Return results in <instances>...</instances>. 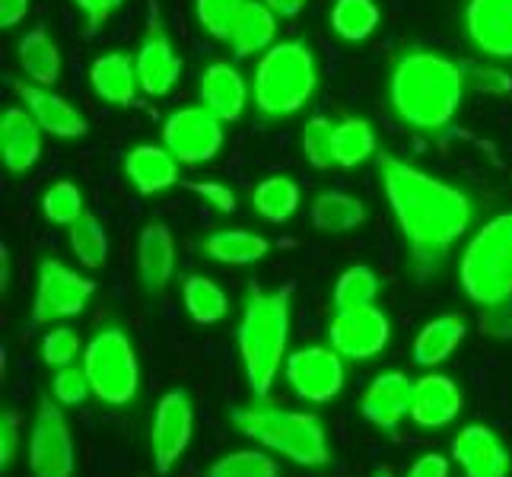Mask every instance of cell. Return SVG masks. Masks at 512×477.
Listing matches in <instances>:
<instances>
[{
    "mask_svg": "<svg viewBox=\"0 0 512 477\" xmlns=\"http://www.w3.org/2000/svg\"><path fill=\"white\" fill-rule=\"evenodd\" d=\"M376 296H379L376 271L366 268V264H350V268L338 277V284H334V309L347 312V309L373 306Z\"/></svg>",
    "mask_w": 512,
    "mask_h": 477,
    "instance_id": "obj_35",
    "label": "cell"
},
{
    "mask_svg": "<svg viewBox=\"0 0 512 477\" xmlns=\"http://www.w3.org/2000/svg\"><path fill=\"white\" fill-rule=\"evenodd\" d=\"M366 220V204L347 191H322L312 201V226L325 236H341Z\"/></svg>",
    "mask_w": 512,
    "mask_h": 477,
    "instance_id": "obj_29",
    "label": "cell"
},
{
    "mask_svg": "<svg viewBox=\"0 0 512 477\" xmlns=\"http://www.w3.org/2000/svg\"><path fill=\"white\" fill-rule=\"evenodd\" d=\"M277 16H284V20H293V16H299L306 10L309 0H264Z\"/></svg>",
    "mask_w": 512,
    "mask_h": 477,
    "instance_id": "obj_49",
    "label": "cell"
},
{
    "mask_svg": "<svg viewBox=\"0 0 512 477\" xmlns=\"http://www.w3.org/2000/svg\"><path fill=\"white\" fill-rule=\"evenodd\" d=\"M16 58H20V67L29 83H39V86H55L61 80V48L58 42L51 39L45 26H32L20 45H16Z\"/></svg>",
    "mask_w": 512,
    "mask_h": 477,
    "instance_id": "obj_28",
    "label": "cell"
},
{
    "mask_svg": "<svg viewBox=\"0 0 512 477\" xmlns=\"http://www.w3.org/2000/svg\"><path fill=\"white\" fill-rule=\"evenodd\" d=\"M287 382L296 392V398H303L309 404H328L341 395L347 369L344 357L334 347H299L287 353Z\"/></svg>",
    "mask_w": 512,
    "mask_h": 477,
    "instance_id": "obj_11",
    "label": "cell"
},
{
    "mask_svg": "<svg viewBox=\"0 0 512 477\" xmlns=\"http://www.w3.org/2000/svg\"><path fill=\"white\" fill-rule=\"evenodd\" d=\"M252 99V86L229 61H214L204 67L198 83V102L207 112H214L223 125H233L245 115V105Z\"/></svg>",
    "mask_w": 512,
    "mask_h": 477,
    "instance_id": "obj_20",
    "label": "cell"
},
{
    "mask_svg": "<svg viewBox=\"0 0 512 477\" xmlns=\"http://www.w3.org/2000/svg\"><path fill=\"white\" fill-rule=\"evenodd\" d=\"M242 7H245V0H194V16H198V26L210 39L226 42Z\"/></svg>",
    "mask_w": 512,
    "mask_h": 477,
    "instance_id": "obj_39",
    "label": "cell"
},
{
    "mask_svg": "<svg viewBox=\"0 0 512 477\" xmlns=\"http://www.w3.org/2000/svg\"><path fill=\"white\" fill-rule=\"evenodd\" d=\"M376 163L382 194L411 258V271L427 280L452 255L455 242L468 233L474 220L471 194L392 153H379Z\"/></svg>",
    "mask_w": 512,
    "mask_h": 477,
    "instance_id": "obj_1",
    "label": "cell"
},
{
    "mask_svg": "<svg viewBox=\"0 0 512 477\" xmlns=\"http://www.w3.org/2000/svg\"><path fill=\"white\" fill-rule=\"evenodd\" d=\"M163 144L169 153L185 166H201L210 163L226 144V128L223 121L207 112L204 105H185V109H175L163 121Z\"/></svg>",
    "mask_w": 512,
    "mask_h": 477,
    "instance_id": "obj_10",
    "label": "cell"
},
{
    "mask_svg": "<svg viewBox=\"0 0 512 477\" xmlns=\"http://www.w3.org/2000/svg\"><path fill=\"white\" fill-rule=\"evenodd\" d=\"M462 414V392L443 373H427L414 382L411 420L420 430H443Z\"/></svg>",
    "mask_w": 512,
    "mask_h": 477,
    "instance_id": "obj_21",
    "label": "cell"
},
{
    "mask_svg": "<svg viewBox=\"0 0 512 477\" xmlns=\"http://www.w3.org/2000/svg\"><path fill=\"white\" fill-rule=\"evenodd\" d=\"M185 188L198 194V198L207 201L214 210H220V214H233V210H236V191L229 185H223V182L198 179V182H185Z\"/></svg>",
    "mask_w": 512,
    "mask_h": 477,
    "instance_id": "obj_43",
    "label": "cell"
},
{
    "mask_svg": "<svg viewBox=\"0 0 512 477\" xmlns=\"http://www.w3.org/2000/svg\"><path fill=\"white\" fill-rule=\"evenodd\" d=\"M373 477H395V474H392V468H388V465H376L373 468Z\"/></svg>",
    "mask_w": 512,
    "mask_h": 477,
    "instance_id": "obj_51",
    "label": "cell"
},
{
    "mask_svg": "<svg viewBox=\"0 0 512 477\" xmlns=\"http://www.w3.org/2000/svg\"><path fill=\"white\" fill-rule=\"evenodd\" d=\"M0 255H4V258H0V271H4V280H0V290H4L7 293V284H10V252H7V245H0Z\"/></svg>",
    "mask_w": 512,
    "mask_h": 477,
    "instance_id": "obj_50",
    "label": "cell"
},
{
    "mask_svg": "<svg viewBox=\"0 0 512 477\" xmlns=\"http://www.w3.org/2000/svg\"><path fill=\"white\" fill-rule=\"evenodd\" d=\"M411 398L414 382L392 369V373H379L360 398V414L366 423H373L376 430H395L404 417H411Z\"/></svg>",
    "mask_w": 512,
    "mask_h": 477,
    "instance_id": "obj_19",
    "label": "cell"
},
{
    "mask_svg": "<svg viewBox=\"0 0 512 477\" xmlns=\"http://www.w3.org/2000/svg\"><path fill=\"white\" fill-rule=\"evenodd\" d=\"M74 7L83 13L86 35H96L121 7H125V0H74Z\"/></svg>",
    "mask_w": 512,
    "mask_h": 477,
    "instance_id": "obj_45",
    "label": "cell"
},
{
    "mask_svg": "<svg viewBox=\"0 0 512 477\" xmlns=\"http://www.w3.org/2000/svg\"><path fill=\"white\" fill-rule=\"evenodd\" d=\"M465 334H468V325L458 312H446V315L430 318L414 338V350H411L414 363L423 369H433L439 363H446L458 350V344L465 341Z\"/></svg>",
    "mask_w": 512,
    "mask_h": 477,
    "instance_id": "obj_25",
    "label": "cell"
},
{
    "mask_svg": "<svg viewBox=\"0 0 512 477\" xmlns=\"http://www.w3.org/2000/svg\"><path fill=\"white\" fill-rule=\"evenodd\" d=\"M90 392H93V385L77 366L55 369V376H51V398H55L61 408H80V404L90 398Z\"/></svg>",
    "mask_w": 512,
    "mask_h": 477,
    "instance_id": "obj_40",
    "label": "cell"
},
{
    "mask_svg": "<svg viewBox=\"0 0 512 477\" xmlns=\"http://www.w3.org/2000/svg\"><path fill=\"white\" fill-rule=\"evenodd\" d=\"M134 64H137L140 93L150 96V99H163V96H169L175 90V86H179L182 58L175 55V45L169 39L163 20H160L156 0L150 4L147 29H144V39H140L137 55H134Z\"/></svg>",
    "mask_w": 512,
    "mask_h": 477,
    "instance_id": "obj_13",
    "label": "cell"
},
{
    "mask_svg": "<svg viewBox=\"0 0 512 477\" xmlns=\"http://www.w3.org/2000/svg\"><path fill=\"white\" fill-rule=\"evenodd\" d=\"M468 83L474 86V90L490 93V96L512 93V77L506 74V70H500V67H471Z\"/></svg>",
    "mask_w": 512,
    "mask_h": 477,
    "instance_id": "obj_46",
    "label": "cell"
},
{
    "mask_svg": "<svg viewBox=\"0 0 512 477\" xmlns=\"http://www.w3.org/2000/svg\"><path fill=\"white\" fill-rule=\"evenodd\" d=\"M392 338V322L379 306L334 312L328 325V344L344 360H376Z\"/></svg>",
    "mask_w": 512,
    "mask_h": 477,
    "instance_id": "obj_14",
    "label": "cell"
},
{
    "mask_svg": "<svg viewBox=\"0 0 512 477\" xmlns=\"http://www.w3.org/2000/svg\"><path fill=\"white\" fill-rule=\"evenodd\" d=\"M80 357V334L67 325L51 328L45 338H42V360L51 369H64V366H74V360Z\"/></svg>",
    "mask_w": 512,
    "mask_h": 477,
    "instance_id": "obj_41",
    "label": "cell"
},
{
    "mask_svg": "<svg viewBox=\"0 0 512 477\" xmlns=\"http://www.w3.org/2000/svg\"><path fill=\"white\" fill-rule=\"evenodd\" d=\"M20 433H23V414L4 411L0 414V471H10L20 452Z\"/></svg>",
    "mask_w": 512,
    "mask_h": 477,
    "instance_id": "obj_42",
    "label": "cell"
},
{
    "mask_svg": "<svg viewBox=\"0 0 512 477\" xmlns=\"http://www.w3.org/2000/svg\"><path fill=\"white\" fill-rule=\"evenodd\" d=\"M404 477H449V458L439 452H427L417 458Z\"/></svg>",
    "mask_w": 512,
    "mask_h": 477,
    "instance_id": "obj_47",
    "label": "cell"
},
{
    "mask_svg": "<svg viewBox=\"0 0 512 477\" xmlns=\"http://www.w3.org/2000/svg\"><path fill=\"white\" fill-rule=\"evenodd\" d=\"M465 70L430 48H408L388 70V105L404 128L439 134L452 125L465 96Z\"/></svg>",
    "mask_w": 512,
    "mask_h": 477,
    "instance_id": "obj_2",
    "label": "cell"
},
{
    "mask_svg": "<svg viewBox=\"0 0 512 477\" xmlns=\"http://www.w3.org/2000/svg\"><path fill=\"white\" fill-rule=\"evenodd\" d=\"M194 433V408L191 395L185 388H172L160 398L153 411V427H150V449H153V468L160 477L172 474L175 462L185 455L191 446Z\"/></svg>",
    "mask_w": 512,
    "mask_h": 477,
    "instance_id": "obj_12",
    "label": "cell"
},
{
    "mask_svg": "<svg viewBox=\"0 0 512 477\" xmlns=\"http://www.w3.org/2000/svg\"><path fill=\"white\" fill-rule=\"evenodd\" d=\"M452 458L465 477H509L512 455L503 439L484 423H468L452 439Z\"/></svg>",
    "mask_w": 512,
    "mask_h": 477,
    "instance_id": "obj_16",
    "label": "cell"
},
{
    "mask_svg": "<svg viewBox=\"0 0 512 477\" xmlns=\"http://www.w3.org/2000/svg\"><path fill=\"white\" fill-rule=\"evenodd\" d=\"M458 280L481 309L512 299V214H497L468 239Z\"/></svg>",
    "mask_w": 512,
    "mask_h": 477,
    "instance_id": "obj_6",
    "label": "cell"
},
{
    "mask_svg": "<svg viewBox=\"0 0 512 477\" xmlns=\"http://www.w3.org/2000/svg\"><path fill=\"white\" fill-rule=\"evenodd\" d=\"M303 156L312 169L334 166V121L328 115H312L303 125Z\"/></svg>",
    "mask_w": 512,
    "mask_h": 477,
    "instance_id": "obj_38",
    "label": "cell"
},
{
    "mask_svg": "<svg viewBox=\"0 0 512 477\" xmlns=\"http://www.w3.org/2000/svg\"><path fill=\"white\" fill-rule=\"evenodd\" d=\"M204 477H280V465L261 449H239L217 458Z\"/></svg>",
    "mask_w": 512,
    "mask_h": 477,
    "instance_id": "obj_36",
    "label": "cell"
},
{
    "mask_svg": "<svg viewBox=\"0 0 512 477\" xmlns=\"http://www.w3.org/2000/svg\"><path fill=\"white\" fill-rule=\"evenodd\" d=\"M373 156H379V140L373 125L360 115H344L334 125V166L357 169Z\"/></svg>",
    "mask_w": 512,
    "mask_h": 477,
    "instance_id": "obj_30",
    "label": "cell"
},
{
    "mask_svg": "<svg viewBox=\"0 0 512 477\" xmlns=\"http://www.w3.org/2000/svg\"><path fill=\"white\" fill-rule=\"evenodd\" d=\"M96 293V280H86L64 261L45 258L39 264V284H35L32 299V322L35 325H55L61 318L83 315L86 303Z\"/></svg>",
    "mask_w": 512,
    "mask_h": 477,
    "instance_id": "obj_9",
    "label": "cell"
},
{
    "mask_svg": "<svg viewBox=\"0 0 512 477\" xmlns=\"http://www.w3.org/2000/svg\"><path fill=\"white\" fill-rule=\"evenodd\" d=\"M90 86L102 102L118 105V109L131 105L140 90L134 55H128V51H121V48L99 55L90 67Z\"/></svg>",
    "mask_w": 512,
    "mask_h": 477,
    "instance_id": "obj_24",
    "label": "cell"
},
{
    "mask_svg": "<svg viewBox=\"0 0 512 477\" xmlns=\"http://www.w3.org/2000/svg\"><path fill=\"white\" fill-rule=\"evenodd\" d=\"M382 23L376 0H334L331 29L344 42H366Z\"/></svg>",
    "mask_w": 512,
    "mask_h": 477,
    "instance_id": "obj_33",
    "label": "cell"
},
{
    "mask_svg": "<svg viewBox=\"0 0 512 477\" xmlns=\"http://www.w3.org/2000/svg\"><path fill=\"white\" fill-rule=\"evenodd\" d=\"M277 39V13L264 0H245L242 13L236 16L229 32V48L236 58H252L258 51H268Z\"/></svg>",
    "mask_w": 512,
    "mask_h": 477,
    "instance_id": "obj_26",
    "label": "cell"
},
{
    "mask_svg": "<svg viewBox=\"0 0 512 477\" xmlns=\"http://www.w3.org/2000/svg\"><path fill=\"white\" fill-rule=\"evenodd\" d=\"M42 128L26 105L0 112V163L10 175H23L42 159Z\"/></svg>",
    "mask_w": 512,
    "mask_h": 477,
    "instance_id": "obj_18",
    "label": "cell"
},
{
    "mask_svg": "<svg viewBox=\"0 0 512 477\" xmlns=\"http://www.w3.org/2000/svg\"><path fill=\"white\" fill-rule=\"evenodd\" d=\"M465 35L490 61H512V0H468Z\"/></svg>",
    "mask_w": 512,
    "mask_h": 477,
    "instance_id": "obj_15",
    "label": "cell"
},
{
    "mask_svg": "<svg viewBox=\"0 0 512 477\" xmlns=\"http://www.w3.org/2000/svg\"><path fill=\"white\" fill-rule=\"evenodd\" d=\"M16 96L29 109V115L39 121V128L58 140H77L90 131V121L83 118V112H77L64 96H58L51 86H39L29 80H16L13 83Z\"/></svg>",
    "mask_w": 512,
    "mask_h": 477,
    "instance_id": "obj_17",
    "label": "cell"
},
{
    "mask_svg": "<svg viewBox=\"0 0 512 477\" xmlns=\"http://www.w3.org/2000/svg\"><path fill=\"white\" fill-rule=\"evenodd\" d=\"M29 0H0V29H13L26 20Z\"/></svg>",
    "mask_w": 512,
    "mask_h": 477,
    "instance_id": "obj_48",
    "label": "cell"
},
{
    "mask_svg": "<svg viewBox=\"0 0 512 477\" xmlns=\"http://www.w3.org/2000/svg\"><path fill=\"white\" fill-rule=\"evenodd\" d=\"M179 159L169 153L166 144H137L125 156V179L137 194H160L169 191L172 185H179Z\"/></svg>",
    "mask_w": 512,
    "mask_h": 477,
    "instance_id": "obj_22",
    "label": "cell"
},
{
    "mask_svg": "<svg viewBox=\"0 0 512 477\" xmlns=\"http://www.w3.org/2000/svg\"><path fill=\"white\" fill-rule=\"evenodd\" d=\"M290 287L261 290L249 287L242 306V318L236 328V344L245 379L255 398H268L277 373L287 363V341H290Z\"/></svg>",
    "mask_w": 512,
    "mask_h": 477,
    "instance_id": "obj_3",
    "label": "cell"
},
{
    "mask_svg": "<svg viewBox=\"0 0 512 477\" xmlns=\"http://www.w3.org/2000/svg\"><path fill=\"white\" fill-rule=\"evenodd\" d=\"M319 90V61L303 39L274 42L252 74V102L264 118H290Z\"/></svg>",
    "mask_w": 512,
    "mask_h": 477,
    "instance_id": "obj_4",
    "label": "cell"
},
{
    "mask_svg": "<svg viewBox=\"0 0 512 477\" xmlns=\"http://www.w3.org/2000/svg\"><path fill=\"white\" fill-rule=\"evenodd\" d=\"M182 303L191 322L198 325H217L229 315V296L223 293L220 284H214L204 274H191L182 280Z\"/></svg>",
    "mask_w": 512,
    "mask_h": 477,
    "instance_id": "obj_32",
    "label": "cell"
},
{
    "mask_svg": "<svg viewBox=\"0 0 512 477\" xmlns=\"http://www.w3.org/2000/svg\"><path fill=\"white\" fill-rule=\"evenodd\" d=\"M83 373L102 404L109 408L131 404L140 385V360L128 334L115 325L93 334L83 347Z\"/></svg>",
    "mask_w": 512,
    "mask_h": 477,
    "instance_id": "obj_7",
    "label": "cell"
},
{
    "mask_svg": "<svg viewBox=\"0 0 512 477\" xmlns=\"http://www.w3.org/2000/svg\"><path fill=\"white\" fill-rule=\"evenodd\" d=\"M137 271L147 293H160L175 274V236L163 220H150L137 239Z\"/></svg>",
    "mask_w": 512,
    "mask_h": 477,
    "instance_id": "obj_23",
    "label": "cell"
},
{
    "mask_svg": "<svg viewBox=\"0 0 512 477\" xmlns=\"http://www.w3.org/2000/svg\"><path fill=\"white\" fill-rule=\"evenodd\" d=\"M26 462H29L32 477H74V471H77L70 423L51 395L39 398V411H35V420H32Z\"/></svg>",
    "mask_w": 512,
    "mask_h": 477,
    "instance_id": "obj_8",
    "label": "cell"
},
{
    "mask_svg": "<svg viewBox=\"0 0 512 477\" xmlns=\"http://www.w3.org/2000/svg\"><path fill=\"white\" fill-rule=\"evenodd\" d=\"M67 229H70V249H74L77 261L86 271H99L105 258H109V236H105L102 220L86 210V214Z\"/></svg>",
    "mask_w": 512,
    "mask_h": 477,
    "instance_id": "obj_34",
    "label": "cell"
},
{
    "mask_svg": "<svg viewBox=\"0 0 512 477\" xmlns=\"http://www.w3.org/2000/svg\"><path fill=\"white\" fill-rule=\"evenodd\" d=\"M303 201V191L290 175H268L252 191V207L261 220L268 223H287Z\"/></svg>",
    "mask_w": 512,
    "mask_h": 477,
    "instance_id": "obj_31",
    "label": "cell"
},
{
    "mask_svg": "<svg viewBox=\"0 0 512 477\" xmlns=\"http://www.w3.org/2000/svg\"><path fill=\"white\" fill-rule=\"evenodd\" d=\"M86 214V204H83V191L74 182H55L48 185L42 194V217L55 226H74L80 217Z\"/></svg>",
    "mask_w": 512,
    "mask_h": 477,
    "instance_id": "obj_37",
    "label": "cell"
},
{
    "mask_svg": "<svg viewBox=\"0 0 512 477\" xmlns=\"http://www.w3.org/2000/svg\"><path fill=\"white\" fill-rule=\"evenodd\" d=\"M204 258L229 264V268H245V264H258L261 258H268L271 239L252 233V229H217L201 242Z\"/></svg>",
    "mask_w": 512,
    "mask_h": 477,
    "instance_id": "obj_27",
    "label": "cell"
},
{
    "mask_svg": "<svg viewBox=\"0 0 512 477\" xmlns=\"http://www.w3.org/2000/svg\"><path fill=\"white\" fill-rule=\"evenodd\" d=\"M229 417L245 436L261 443V449L277 452L293 465L325 468L331 462L322 420L309 411H287L277 408V404H261L258 398L249 408H236Z\"/></svg>",
    "mask_w": 512,
    "mask_h": 477,
    "instance_id": "obj_5",
    "label": "cell"
},
{
    "mask_svg": "<svg viewBox=\"0 0 512 477\" xmlns=\"http://www.w3.org/2000/svg\"><path fill=\"white\" fill-rule=\"evenodd\" d=\"M478 325H481V334H487V338L512 341V299H506V303H497V306L481 309Z\"/></svg>",
    "mask_w": 512,
    "mask_h": 477,
    "instance_id": "obj_44",
    "label": "cell"
}]
</instances>
